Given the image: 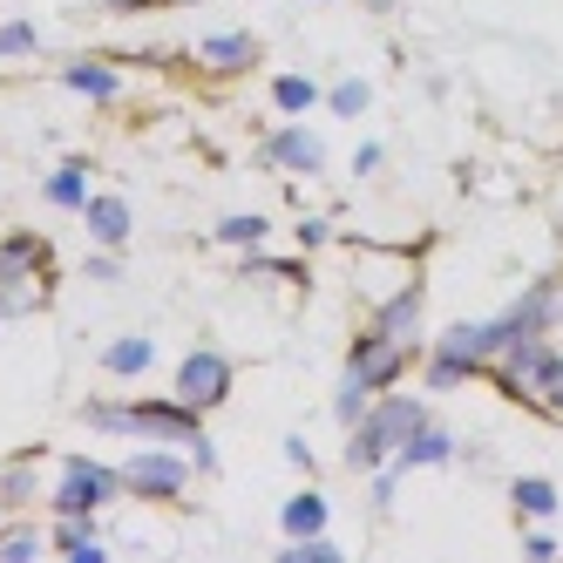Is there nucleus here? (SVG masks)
Segmentation results:
<instances>
[{
    "instance_id": "10",
    "label": "nucleus",
    "mask_w": 563,
    "mask_h": 563,
    "mask_svg": "<svg viewBox=\"0 0 563 563\" xmlns=\"http://www.w3.org/2000/svg\"><path fill=\"white\" fill-rule=\"evenodd\" d=\"M265 156H272L278 170H319V164H327V150H319L312 130H278V136H265Z\"/></svg>"
},
{
    "instance_id": "11",
    "label": "nucleus",
    "mask_w": 563,
    "mask_h": 563,
    "mask_svg": "<svg viewBox=\"0 0 563 563\" xmlns=\"http://www.w3.org/2000/svg\"><path fill=\"white\" fill-rule=\"evenodd\" d=\"M62 89L89 96V102H115V96H123V75H115L109 62H68L62 68Z\"/></svg>"
},
{
    "instance_id": "21",
    "label": "nucleus",
    "mask_w": 563,
    "mask_h": 563,
    "mask_svg": "<svg viewBox=\"0 0 563 563\" xmlns=\"http://www.w3.org/2000/svg\"><path fill=\"white\" fill-rule=\"evenodd\" d=\"M265 238H272V224H265V218H224V224H218V245H238V252L265 245Z\"/></svg>"
},
{
    "instance_id": "6",
    "label": "nucleus",
    "mask_w": 563,
    "mask_h": 563,
    "mask_svg": "<svg viewBox=\"0 0 563 563\" xmlns=\"http://www.w3.org/2000/svg\"><path fill=\"white\" fill-rule=\"evenodd\" d=\"M177 400H184V408H197V415L224 408V400H231V360L218 346H190L177 360Z\"/></svg>"
},
{
    "instance_id": "20",
    "label": "nucleus",
    "mask_w": 563,
    "mask_h": 563,
    "mask_svg": "<svg viewBox=\"0 0 563 563\" xmlns=\"http://www.w3.org/2000/svg\"><path fill=\"white\" fill-rule=\"evenodd\" d=\"M272 102L286 109V115H306V109L319 102V89L306 82V75H278V82H272Z\"/></svg>"
},
{
    "instance_id": "31",
    "label": "nucleus",
    "mask_w": 563,
    "mask_h": 563,
    "mask_svg": "<svg viewBox=\"0 0 563 563\" xmlns=\"http://www.w3.org/2000/svg\"><path fill=\"white\" fill-rule=\"evenodd\" d=\"M82 272H89V278H96V286H109V278H115V258H109V252H96V258H89V265H82Z\"/></svg>"
},
{
    "instance_id": "14",
    "label": "nucleus",
    "mask_w": 563,
    "mask_h": 563,
    "mask_svg": "<svg viewBox=\"0 0 563 563\" xmlns=\"http://www.w3.org/2000/svg\"><path fill=\"white\" fill-rule=\"evenodd\" d=\"M89 238H96V245H123V238H130V205H123V197H89Z\"/></svg>"
},
{
    "instance_id": "17",
    "label": "nucleus",
    "mask_w": 563,
    "mask_h": 563,
    "mask_svg": "<svg viewBox=\"0 0 563 563\" xmlns=\"http://www.w3.org/2000/svg\"><path fill=\"white\" fill-rule=\"evenodd\" d=\"M42 197L48 205H62V211H89V190H82V164H62L48 184H42Z\"/></svg>"
},
{
    "instance_id": "26",
    "label": "nucleus",
    "mask_w": 563,
    "mask_h": 563,
    "mask_svg": "<svg viewBox=\"0 0 563 563\" xmlns=\"http://www.w3.org/2000/svg\"><path fill=\"white\" fill-rule=\"evenodd\" d=\"M42 543H48V537H34V530H0V556H14V563H21V556H34Z\"/></svg>"
},
{
    "instance_id": "2",
    "label": "nucleus",
    "mask_w": 563,
    "mask_h": 563,
    "mask_svg": "<svg viewBox=\"0 0 563 563\" xmlns=\"http://www.w3.org/2000/svg\"><path fill=\"white\" fill-rule=\"evenodd\" d=\"M89 428H109V434H143V441H170V449H184L197 468H211L218 449L205 421H197V408H184V400H143V408H109V400H89L82 408Z\"/></svg>"
},
{
    "instance_id": "24",
    "label": "nucleus",
    "mask_w": 563,
    "mask_h": 563,
    "mask_svg": "<svg viewBox=\"0 0 563 563\" xmlns=\"http://www.w3.org/2000/svg\"><path fill=\"white\" fill-rule=\"evenodd\" d=\"M367 102H374L367 82H340V89H333V115H367Z\"/></svg>"
},
{
    "instance_id": "25",
    "label": "nucleus",
    "mask_w": 563,
    "mask_h": 563,
    "mask_svg": "<svg viewBox=\"0 0 563 563\" xmlns=\"http://www.w3.org/2000/svg\"><path fill=\"white\" fill-rule=\"evenodd\" d=\"M34 42H42V34H34L27 21H8V27H0V55H34Z\"/></svg>"
},
{
    "instance_id": "19",
    "label": "nucleus",
    "mask_w": 563,
    "mask_h": 563,
    "mask_svg": "<svg viewBox=\"0 0 563 563\" xmlns=\"http://www.w3.org/2000/svg\"><path fill=\"white\" fill-rule=\"evenodd\" d=\"M150 360H156V346H150V340H115V346L102 353V367H109V374H143Z\"/></svg>"
},
{
    "instance_id": "1",
    "label": "nucleus",
    "mask_w": 563,
    "mask_h": 563,
    "mask_svg": "<svg viewBox=\"0 0 563 563\" xmlns=\"http://www.w3.org/2000/svg\"><path fill=\"white\" fill-rule=\"evenodd\" d=\"M556 306H563V286H556V278H537V286L522 292L516 306H503L496 319H462V327H449V333H441V346L421 360L428 387H434V394H449V387H462V380H475V374H489L516 340L550 333Z\"/></svg>"
},
{
    "instance_id": "18",
    "label": "nucleus",
    "mask_w": 563,
    "mask_h": 563,
    "mask_svg": "<svg viewBox=\"0 0 563 563\" xmlns=\"http://www.w3.org/2000/svg\"><path fill=\"white\" fill-rule=\"evenodd\" d=\"M374 387H360V380H340V400H333V415H340V428H360V421H367L374 415Z\"/></svg>"
},
{
    "instance_id": "5",
    "label": "nucleus",
    "mask_w": 563,
    "mask_h": 563,
    "mask_svg": "<svg viewBox=\"0 0 563 563\" xmlns=\"http://www.w3.org/2000/svg\"><path fill=\"white\" fill-rule=\"evenodd\" d=\"M115 489H123V468H102L89 455H68L62 482H55V516H96Z\"/></svg>"
},
{
    "instance_id": "7",
    "label": "nucleus",
    "mask_w": 563,
    "mask_h": 563,
    "mask_svg": "<svg viewBox=\"0 0 563 563\" xmlns=\"http://www.w3.org/2000/svg\"><path fill=\"white\" fill-rule=\"evenodd\" d=\"M190 455H170V441H156L150 455H130L123 462V489H136V496H150V503H177L184 496V482H190Z\"/></svg>"
},
{
    "instance_id": "23",
    "label": "nucleus",
    "mask_w": 563,
    "mask_h": 563,
    "mask_svg": "<svg viewBox=\"0 0 563 563\" xmlns=\"http://www.w3.org/2000/svg\"><path fill=\"white\" fill-rule=\"evenodd\" d=\"M245 272H252V278H286L292 292H306V286H312V278H306V265H286V258H252Z\"/></svg>"
},
{
    "instance_id": "9",
    "label": "nucleus",
    "mask_w": 563,
    "mask_h": 563,
    "mask_svg": "<svg viewBox=\"0 0 563 563\" xmlns=\"http://www.w3.org/2000/svg\"><path fill=\"white\" fill-rule=\"evenodd\" d=\"M374 327L387 333V340H421V278H408L400 292H387L380 306H374Z\"/></svg>"
},
{
    "instance_id": "12",
    "label": "nucleus",
    "mask_w": 563,
    "mask_h": 563,
    "mask_svg": "<svg viewBox=\"0 0 563 563\" xmlns=\"http://www.w3.org/2000/svg\"><path fill=\"white\" fill-rule=\"evenodd\" d=\"M394 462H400V468H441V462H455V434L428 421V428L408 434V449H400Z\"/></svg>"
},
{
    "instance_id": "13",
    "label": "nucleus",
    "mask_w": 563,
    "mask_h": 563,
    "mask_svg": "<svg viewBox=\"0 0 563 563\" xmlns=\"http://www.w3.org/2000/svg\"><path fill=\"white\" fill-rule=\"evenodd\" d=\"M509 509L530 516V522H550L556 516V482L550 475H516L509 482Z\"/></svg>"
},
{
    "instance_id": "16",
    "label": "nucleus",
    "mask_w": 563,
    "mask_h": 563,
    "mask_svg": "<svg viewBox=\"0 0 563 563\" xmlns=\"http://www.w3.org/2000/svg\"><path fill=\"white\" fill-rule=\"evenodd\" d=\"M327 496H319V489H299L286 509H278V522H286V537H319V530H327Z\"/></svg>"
},
{
    "instance_id": "27",
    "label": "nucleus",
    "mask_w": 563,
    "mask_h": 563,
    "mask_svg": "<svg viewBox=\"0 0 563 563\" xmlns=\"http://www.w3.org/2000/svg\"><path fill=\"white\" fill-rule=\"evenodd\" d=\"M522 556H537V563H556V537H550V530H530V537H522Z\"/></svg>"
},
{
    "instance_id": "30",
    "label": "nucleus",
    "mask_w": 563,
    "mask_h": 563,
    "mask_svg": "<svg viewBox=\"0 0 563 563\" xmlns=\"http://www.w3.org/2000/svg\"><path fill=\"white\" fill-rule=\"evenodd\" d=\"M299 245H306V252L327 245V218H306V224H299Z\"/></svg>"
},
{
    "instance_id": "4",
    "label": "nucleus",
    "mask_w": 563,
    "mask_h": 563,
    "mask_svg": "<svg viewBox=\"0 0 563 563\" xmlns=\"http://www.w3.org/2000/svg\"><path fill=\"white\" fill-rule=\"evenodd\" d=\"M415 367V346L408 340H387L380 327L374 333H360L353 346H346V380H360V387H374V394H394V380Z\"/></svg>"
},
{
    "instance_id": "3",
    "label": "nucleus",
    "mask_w": 563,
    "mask_h": 563,
    "mask_svg": "<svg viewBox=\"0 0 563 563\" xmlns=\"http://www.w3.org/2000/svg\"><path fill=\"white\" fill-rule=\"evenodd\" d=\"M415 428H428V400L380 394V400H374V415L360 421V428H346V468H360V475L387 468V455L408 449V434H415Z\"/></svg>"
},
{
    "instance_id": "8",
    "label": "nucleus",
    "mask_w": 563,
    "mask_h": 563,
    "mask_svg": "<svg viewBox=\"0 0 563 563\" xmlns=\"http://www.w3.org/2000/svg\"><path fill=\"white\" fill-rule=\"evenodd\" d=\"M42 272H48V245L34 231L0 238V286H42Z\"/></svg>"
},
{
    "instance_id": "22",
    "label": "nucleus",
    "mask_w": 563,
    "mask_h": 563,
    "mask_svg": "<svg viewBox=\"0 0 563 563\" xmlns=\"http://www.w3.org/2000/svg\"><path fill=\"white\" fill-rule=\"evenodd\" d=\"M34 489H42V475H34V462H14L8 475H0V496H8V509L34 503Z\"/></svg>"
},
{
    "instance_id": "15",
    "label": "nucleus",
    "mask_w": 563,
    "mask_h": 563,
    "mask_svg": "<svg viewBox=\"0 0 563 563\" xmlns=\"http://www.w3.org/2000/svg\"><path fill=\"white\" fill-rule=\"evenodd\" d=\"M197 55H205L211 68H224V75H245V68L258 62V42H252V34H211Z\"/></svg>"
},
{
    "instance_id": "32",
    "label": "nucleus",
    "mask_w": 563,
    "mask_h": 563,
    "mask_svg": "<svg viewBox=\"0 0 563 563\" xmlns=\"http://www.w3.org/2000/svg\"><path fill=\"white\" fill-rule=\"evenodd\" d=\"M115 8H156V0H115Z\"/></svg>"
},
{
    "instance_id": "29",
    "label": "nucleus",
    "mask_w": 563,
    "mask_h": 563,
    "mask_svg": "<svg viewBox=\"0 0 563 563\" xmlns=\"http://www.w3.org/2000/svg\"><path fill=\"white\" fill-rule=\"evenodd\" d=\"M380 170V143H360L353 150V177H374Z\"/></svg>"
},
{
    "instance_id": "28",
    "label": "nucleus",
    "mask_w": 563,
    "mask_h": 563,
    "mask_svg": "<svg viewBox=\"0 0 563 563\" xmlns=\"http://www.w3.org/2000/svg\"><path fill=\"white\" fill-rule=\"evenodd\" d=\"M278 455H286L292 468H312V462H319V455L306 449V434H286V449H278Z\"/></svg>"
}]
</instances>
